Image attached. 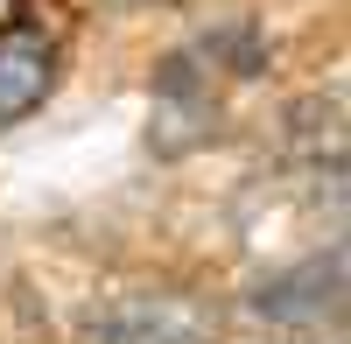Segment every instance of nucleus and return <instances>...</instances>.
Listing matches in <instances>:
<instances>
[{"label":"nucleus","mask_w":351,"mask_h":344,"mask_svg":"<svg viewBox=\"0 0 351 344\" xmlns=\"http://www.w3.org/2000/svg\"><path fill=\"white\" fill-rule=\"evenodd\" d=\"M49 71H56V64H49V42H43V36H28V28L0 36V127L49 92Z\"/></svg>","instance_id":"obj_1"}]
</instances>
